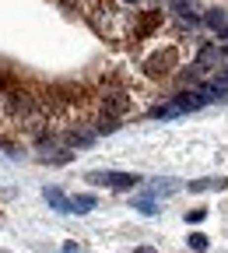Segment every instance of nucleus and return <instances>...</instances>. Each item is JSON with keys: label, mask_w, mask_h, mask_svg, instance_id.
Returning a JSON list of instances; mask_svg holds the SVG:
<instances>
[{"label": "nucleus", "mask_w": 228, "mask_h": 253, "mask_svg": "<svg viewBox=\"0 0 228 253\" xmlns=\"http://www.w3.org/2000/svg\"><path fill=\"white\" fill-rule=\"evenodd\" d=\"M179 60H183V49L176 42H165V46H154L144 60H141V71L148 78H169L172 71H179Z\"/></svg>", "instance_id": "f257e3e1"}, {"label": "nucleus", "mask_w": 228, "mask_h": 253, "mask_svg": "<svg viewBox=\"0 0 228 253\" xmlns=\"http://www.w3.org/2000/svg\"><path fill=\"white\" fill-rule=\"evenodd\" d=\"M200 106H207V99H204L200 91H183L179 99L154 106V109H151V116H154V120H176V116H186V113L200 109Z\"/></svg>", "instance_id": "f03ea898"}, {"label": "nucleus", "mask_w": 228, "mask_h": 253, "mask_svg": "<svg viewBox=\"0 0 228 253\" xmlns=\"http://www.w3.org/2000/svg\"><path fill=\"white\" fill-rule=\"evenodd\" d=\"M88 183L109 186V190H134L141 183V176H134V172H88Z\"/></svg>", "instance_id": "7ed1b4c3"}, {"label": "nucleus", "mask_w": 228, "mask_h": 253, "mask_svg": "<svg viewBox=\"0 0 228 253\" xmlns=\"http://www.w3.org/2000/svg\"><path fill=\"white\" fill-rule=\"evenodd\" d=\"M102 113L106 116H126L130 113V95L123 91V88H109L106 95H102Z\"/></svg>", "instance_id": "20e7f679"}, {"label": "nucleus", "mask_w": 228, "mask_h": 253, "mask_svg": "<svg viewBox=\"0 0 228 253\" xmlns=\"http://www.w3.org/2000/svg\"><path fill=\"white\" fill-rule=\"evenodd\" d=\"M165 4H169V11H172V14H179L183 21H193V25L200 21V11H197V0H165Z\"/></svg>", "instance_id": "39448f33"}, {"label": "nucleus", "mask_w": 228, "mask_h": 253, "mask_svg": "<svg viewBox=\"0 0 228 253\" xmlns=\"http://www.w3.org/2000/svg\"><path fill=\"white\" fill-rule=\"evenodd\" d=\"M204 21H207V28L214 32V36H218L221 42L228 39V14H225L221 7H214V11H207V14H204Z\"/></svg>", "instance_id": "423d86ee"}, {"label": "nucleus", "mask_w": 228, "mask_h": 253, "mask_svg": "<svg viewBox=\"0 0 228 253\" xmlns=\"http://www.w3.org/2000/svg\"><path fill=\"white\" fill-rule=\"evenodd\" d=\"M42 197H46V201H49V204H53L56 211H63V214H71V197L63 194L60 186H46V190H42Z\"/></svg>", "instance_id": "0eeeda50"}, {"label": "nucleus", "mask_w": 228, "mask_h": 253, "mask_svg": "<svg viewBox=\"0 0 228 253\" xmlns=\"http://www.w3.org/2000/svg\"><path fill=\"white\" fill-rule=\"evenodd\" d=\"M95 204L99 201H95L91 194H77V197H71V214H88Z\"/></svg>", "instance_id": "6e6552de"}, {"label": "nucleus", "mask_w": 228, "mask_h": 253, "mask_svg": "<svg viewBox=\"0 0 228 253\" xmlns=\"http://www.w3.org/2000/svg\"><path fill=\"white\" fill-rule=\"evenodd\" d=\"M221 186H228V179H214V176H207V179H193V183H190L193 194H204V190H221Z\"/></svg>", "instance_id": "1a4fd4ad"}, {"label": "nucleus", "mask_w": 228, "mask_h": 253, "mask_svg": "<svg viewBox=\"0 0 228 253\" xmlns=\"http://www.w3.org/2000/svg\"><path fill=\"white\" fill-rule=\"evenodd\" d=\"M116 126H119V120H116V116H106V113H102L99 120H95V137H99V134H113Z\"/></svg>", "instance_id": "9d476101"}, {"label": "nucleus", "mask_w": 228, "mask_h": 253, "mask_svg": "<svg viewBox=\"0 0 228 253\" xmlns=\"http://www.w3.org/2000/svg\"><path fill=\"white\" fill-rule=\"evenodd\" d=\"M134 208H137L141 214H158V204H154V197H137V201H134Z\"/></svg>", "instance_id": "9b49d317"}, {"label": "nucleus", "mask_w": 228, "mask_h": 253, "mask_svg": "<svg viewBox=\"0 0 228 253\" xmlns=\"http://www.w3.org/2000/svg\"><path fill=\"white\" fill-rule=\"evenodd\" d=\"M211 246V236H204V232H193L190 236V250H197V253H204Z\"/></svg>", "instance_id": "f8f14e48"}, {"label": "nucleus", "mask_w": 228, "mask_h": 253, "mask_svg": "<svg viewBox=\"0 0 228 253\" xmlns=\"http://www.w3.org/2000/svg\"><path fill=\"white\" fill-rule=\"evenodd\" d=\"M207 218V208H193V211H186V221L193 225V221H204Z\"/></svg>", "instance_id": "ddd939ff"}, {"label": "nucleus", "mask_w": 228, "mask_h": 253, "mask_svg": "<svg viewBox=\"0 0 228 253\" xmlns=\"http://www.w3.org/2000/svg\"><path fill=\"white\" fill-rule=\"evenodd\" d=\"M172 183H176V179H158V186H154V194H165V197H169L172 190H176Z\"/></svg>", "instance_id": "4468645a"}, {"label": "nucleus", "mask_w": 228, "mask_h": 253, "mask_svg": "<svg viewBox=\"0 0 228 253\" xmlns=\"http://www.w3.org/2000/svg\"><path fill=\"white\" fill-rule=\"evenodd\" d=\"M134 253H158V250H151V246H137Z\"/></svg>", "instance_id": "2eb2a0df"}, {"label": "nucleus", "mask_w": 228, "mask_h": 253, "mask_svg": "<svg viewBox=\"0 0 228 253\" xmlns=\"http://www.w3.org/2000/svg\"><path fill=\"white\" fill-rule=\"evenodd\" d=\"M119 4H126V7H137V4H141V0H119Z\"/></svg>", "instance_id": "dca6fc26"}, {"label": "nucleus", "mask_w": 228, "mask_h": 253, "mask_svg": "<svg viewBox=\"0 0 228 253\" xmlns=\"http://www.w3.org/2000/svg\"><path fill=\"white\" fill-rule=\"evenodd\" d=\"M221 56H228V42H225V46H221Z\"/></svg>", "instance_id": "f3484780"}, {"label": "nucleus", "mask_w": 228, "mask_h": 253, "mask_svg": "<svg viewBox=\"0 0 228 253\" xmlns=\"http://www.w3.org/2000/svg\"><path fill=\"white\" fill-rule=\"evenodd\" d=\"M95 4H99V0H95Z\"/></svg>", "instance_id": "a211bd4d"}]
</instances>
